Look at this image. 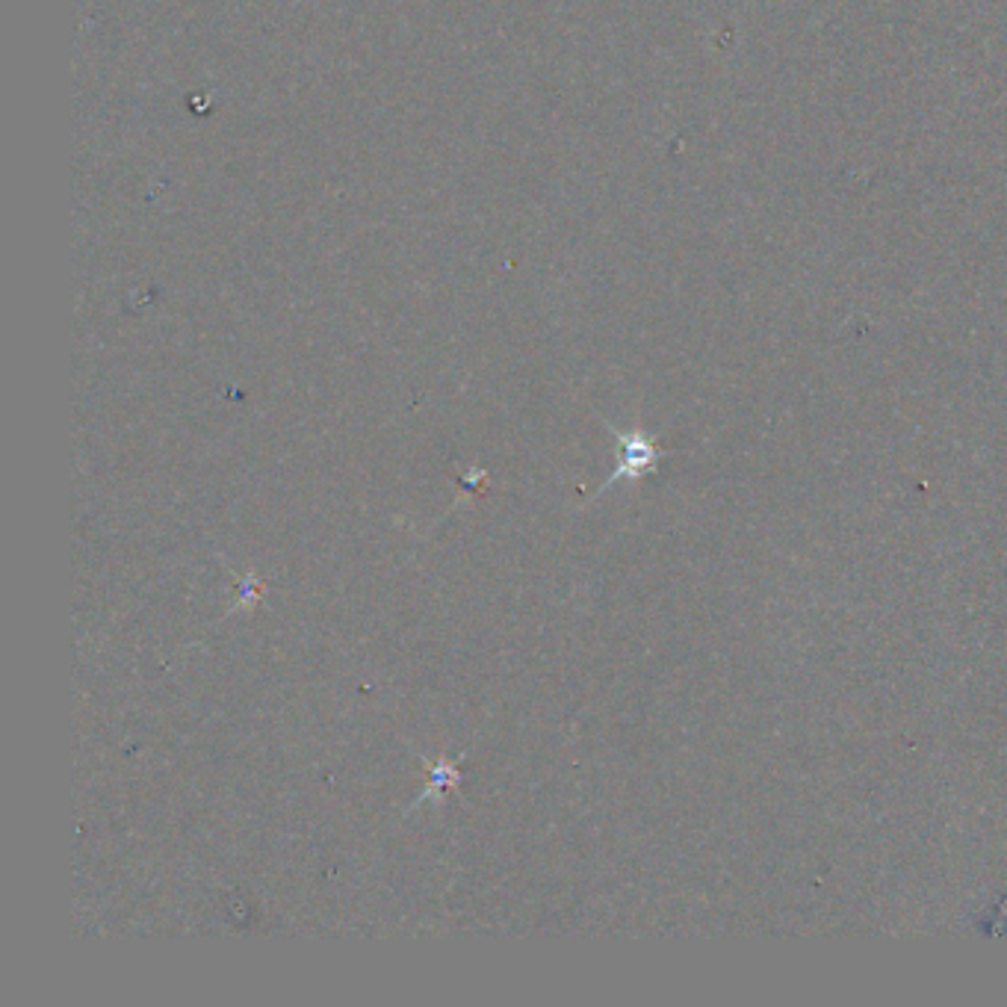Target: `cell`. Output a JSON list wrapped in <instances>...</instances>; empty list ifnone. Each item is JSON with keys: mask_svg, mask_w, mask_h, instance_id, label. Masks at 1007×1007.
<instances>
[{"mask_svg": "<svg viewBox=\"0 0 1007 1007\" xmlns=\"http://www.w3.org/2000/svg\"><path fill=\"white\" fill-rule=\"evenodd\" d=\"M656 447H653L648 438H641V435L624 438V459H620V470L612 479H620L624 473L639 476V473H644V470H650L656 464Z\"/></svg>", "mask_w": 1007, "mask_h": 1007, "instance_id": "obj_1", "label": "cell"}]
</instances>
